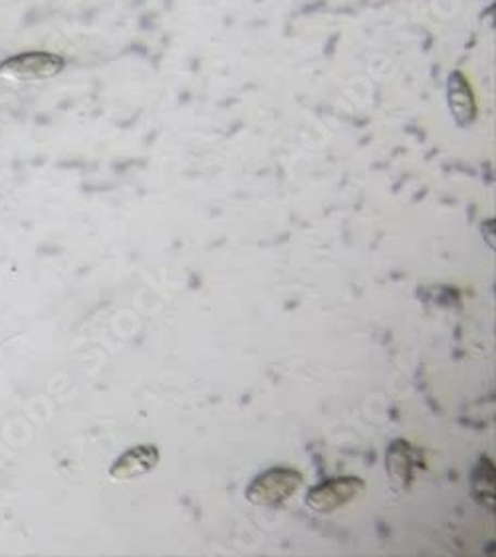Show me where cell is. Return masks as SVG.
<instances>
[{"label":"cell","instance_id":"277c9868","mask_svg":"<svg viewBox=\"0 0 496 557\" xmlns=\"http://www.w3.org/2000/svg\"><path fill=\"white\" fill-rule=\"evenodd\" d=\"M159 450L153 445H139L129 448L113 462L110 474L115 480H134L144 476L158 467Z\"/></svg>","mask_w":496,"mask_h":557},{"label":"cell","instance_id":"8992f818","mask_svg":"<svg viewBox=\"0 0 496 557\" xmlns=\"http://www.w3.org/2000/svg\"><path fill=\"white\" fill-rule=\"evenodd\" d=\"M474 500L483 504L485 508H495V467L491 458H483L473 470Z\"/></svg>","mask_w":496,"mask_h":557},{"label":"cell","instance_id":"6da1fadb","mask_svg":"<svg viewBox=\"0 0 496 557\" xmlns=\"http://www.w3.org/2000/svg\"><path fill=\"white\" fill-rule=\"evenodd\" d=\"M302 474L293 469H271L248 484L247 498L257 506H278L300 488Z\"/></svg>","mask_w":496,"mask_h":557},{"label":"cell","instance_id":"3957f363","mask_svg":"<svg viewBox=\"0 0 496 557\" xmlns=\"http://www.w3.org/2000/svg\"><path fill=\"white\" fill-rule=\"evenodd\" d=\"M363 488H365V484L360 479H354V476L326 480V482L318 484L317 488L310 491V494L306 496V504L314 512H334V510L342 508L344 504H350Z\"/></svg>","mask_w":496,"mask_h":557},{"label":"cell","instance_id":"5b68a950","mask_svg":"<svg viewBox=\"0 0 496 557\" xmlns=\"http://www.w3.org/2000/svg\"><path fill=\"white\" fill-rule=\"evenodd\" d=\"M413 462H411V448L404 441H397L387 453V470L389 479L395 488L404 491L409 486L411 476H413Z\"/></svg>","mask_w":496,"mask_h":557},{"label":"cell","instance_id":"7a4b0ae2","mask_svg":"<svg viewBox=\"0 0 496 557\" xmlns=\"http://www.w3.org/2000/svg\"><path fill=\"white\" fill-rule=\"evenodd\" d=\"M64 67V58L50 52H23L0 62V76L14 82L54 78Z\"/></svg>","mask_w":496,"mask_h":557}]
</instances>
